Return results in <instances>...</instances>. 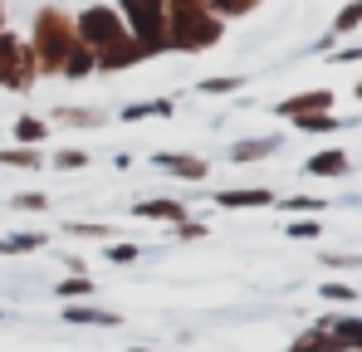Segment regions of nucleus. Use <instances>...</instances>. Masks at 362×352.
I'll return each mask as SVG.
<instances>
[{
  "label": "nucleus",
  "mask_w": 362,
  "mask_h": 352,
  "mask_svg": "<svg viewBox=\"0 0 362 352\" xmlns=\"http://www.w3.org/2000/svg\"><path fill=\"white\" fill-rule=\"evenodd\" d=\"M127 20L137 25V40H142V54L162 49L167 45V25H162V0H122Z\"/></svg>",
  "instance_id": "1"
},
{
  "label": "nucleus",
  "mask_w": 362,
  "mask_h": 352,
  "mask_svg": "<svg viewBox=\"0 0 362 352\" xmlns=\"http://www.w3.org/2000/svg\"><path fill=\"white\" fill-rule=\"evenodd\" d=\"M78 35H83V45H98V49H108V45H118L122 40V20L108 10V5H93V10H83V20H78Z\"/></svg>",
  "instance_id": "2"
},
{
  "label": "nucleus",
  "mask_w": 362,
  "mask_h": 352,
  "mask_svg": "<svg viewBox=\"0 0 362 352\" xmlns=\"http://www.w3.org/2000/svg\"><path fill=\"white\" fill-rule=\"evenodd\" d=\"M216 35H221V25L216 20H201V15H186L181 20V49H206V45H216Z\"/></svg>",
  "instance_id": "3"
},
{
  "label": "nucleus",
  "mask_w": 362,
  "mask_h": 352,
  "mask_svg": "<svg viewBox=\"0 0 362 352\" xmlns=\"http://www.w3.org/2000/svg\"><path fill=\"white\" fill-rule=\"evenodd\" d=\"M328 93H299V98H289V103H279V117H299V113H328Z\"/></svg>",
  "instance_id": "4"
},
{
  "label": "nucleus",
  "mask_w": 362,
  "mask_h": 352,
  "mask_svg": "<svg viewBox=\"0 0 362 352\" xmlns=\"http://www.w3.org/2000/svg\"><path fill=\"white\" fill-rule=\"evenodd\" d=\"M274 196L269 191H221L216 196V206H226V211H235V206H269Z\"/></svg>",
  "instance_id": "5"
},
{
  "label": "nucleus",
  "mask_w": 362,
  "mask_h": 352,
  "mask_svg": "<svg viewBox=\"0 0 362 352\" xmlns=\"http://www.w3.org/2000/svg\"><path fill=\"white\" fill-rule=\"evenodd\" d=\"M142 117H172V98H152V103L122 108V122H142Z\"/></svg>",
  "instance_id": "6"
},
{
  "label": "nucleus",
  "mask_w": 362,
  "mask_h": 352,
  "mask_svg": "<svg viewBox=\"0 0 362 352\" xmlns=\"http://www.w3.org/2000/svg\"><path fill=\"white\" fill-rule=\"evenodd\" d=\"M308 172L313 176H343L348 172V157L343 152H318V157H308Z\"/></svg>",
  "instance_id": "7"
},
{
  "label": "nucleus",
  "mask_w": 362,
  "mask_h": 352,
  "mask_svg": "<svg viewBox=\"0 0 362 352\" xmlns=\"http://www.w3.org/2000/svg\"><path fill=\"white\" fill-rule=\"evenodd\" d=\"M157 167H162V172H177V176H206V162H186L181 152H162Z\"/></svg>",
  "instance_id": "8"
},
{
  "label": "nucleus",
  "mask_w": 362,
  "mask_h": 352,
  "mask_svg": "<svg viewBox=\"0 0 362 352\" xmlns=\"http://www.w3.org/2000/svg\"><path fill=\"white\" fill-rule=\"evenodd\" d=\"M137 216H147V221H181V206L177 201H142Z\"/></svg>",
  "instance_id": "9"
},
{
  "label": "nucleus",
  "mask_w": 362,
  "mask_h": 352,
  "mask_svg": "<svg viewBox=\"0 0 362 352\" xmlns=\"http://www.w3.org/2000/svg\"><path fill=\"white\" fill-rule=\"evenodd\" d=\"M274 147H279L274 137H259V142H240V147L230 152V162H259V157H264V152H274Z\"/></svg>",
  "instance_id": "10"
},
{
  "label": "nucleus",
  "mask_w": 362,
  "mask_h": 352,
  "mask_svg": "<svg viewBox=\"0 0 362 352\" xmlns=\"http://www.w3.org/2000/svg\"><path fill=\"white\" fill-rule=\"evenodd\" d=\"M64 318H69V323H118V318L103 313V308H64Z\"/></svg>",
  "instance_id": "11"
},
{
  "label": "nucleus",
  "mask_w": 362,
  "mask_h": 352,
  "mask_svg": "<svg viewBox=\"0 0 362 352\" xmlns=\"http://www.w3.org/2000/svg\"><path fill=\"white\" fill-rule=\"evenodd\" d=\"M45 235H15V240H0V254H25V250H40Z\"/></svg>",
  "instance_id": "12"
},
{
  "label": "nucleus",
  "mask_w": 362,
  "mask_h": 352,
  "mask_svg": "<svg viewBox=\"0 0 362 352\" xmlns=\"http://www.w3.org/2000/svg\"><path fill=\"white\" fill-rule=\"evenodd\" d=\"M15 132H20V142H45V132H49V127H45L40 117H20V122H15Z\"/></svg>",
  "instance_id": "13"
},
{
  "label": "nucleus",
  "mask_w": 362,
  "mask_h": 352,
  "mask_svg": "<svg viewBox=\"0 0 362 352\" xmlns=\"http://www.w3.org/2000/svg\"><path fill=\"white\" fill-rule=\"evenodd\" d=\"M0 167H40V152H30V147H15V152H0Z\"/></svg>",
  "instance_id": "14"
},
{
  "label": "nucleus",
  "mask_w": 362,
  "mask_h": 352,
  "mask_svg": "<svg viewBox=\"0 0 362 352\" xmlns=\"http://www.w3.org/2000/svg\"><path fill=\"white\" fill-rule=\"evenodd\" d=\"M358 25H362V0H353V5L338 15V25H333V30H338V35H348V30H358Z\"/></svg>",
  "instance_id": "15"
},
{
  "label": "nucleus",
  "mask_w": 362,
  "mask_h": 352,
  "mask_svg": "<svg viewBox=\"0 0 362 352\" xmlns=\"http://www.w3.org/2000/svg\"><path fill=\"white\" fill-rule=\"evenodd\" d=\"M303 132H328V127H338V117H328V113H313V117H294Z\"/></svg>",
  "instance_id": "16"
},
{
  "label": "nucleus",
  "mask_w": 362,
  "mask_h": 352,
  "mask_svg": "<svg viewBox=\"0 0 362 352\" xmlns=\"http://www.w3.org/2000/svg\"><path fill=\"white\" fill-rule=\"evenodd\" d=\"M64 69H69V74L78 78V74H88V69H93V54H88V49H74V59H69Z\"/></svg>",
  "instance_id": "17"
},
{
  "label": "nucleus",
  "mask_w": 362,
  "mask_h": 352,
  "mask_svg": "<svg viewBox=\"0 0 362 352\" xmlns=\"http://www.w3.org/2000/svg\"><path fill=\"white\" fill-rule=\"evenodd\" d=\"M83 162H88V157H83V152H74V147L54 157V167H59V172H74V167H83Z\"/></svg>",
  "instance_id": "18"
},
{
  "label": "nucleus",
  "mask_w": 362,
  "mask_h": 352,
  "mask_svg": "<svg viewBox=\"0 0 362 352\" xmlns=\"http://www.w3.org/2000/svg\"><path fill=\"white\" fill-rule=\"evenodd\" d=\"M230 88H240V78H206L201 83V93H230Z\"/></svg>",
  "instance_id": "19"
},
{
  "label": "nucleus",
  "mask_w": 362,
  "mask_h": 352,
  "mask_svg": "<svg viewBox=\"0 0 362 352\" xmlns=\"http://www.w3.org/2000/svg\"><path fill=\"white\" fill-rule=\"evenodd\" d=\"M313 235H318L313 221H294V225H289V240H313Z\"/></svg>",
  "instance_id": "20"
},
{
  "label": "nucleus",
  "mask_w": 362,
  "mask_h": 352,
  "mask_svg": "<svg viewBox=\"0 0 362 352\" xmlns=\"http://www.w3.org/2000/svg\"><path fill=\"white\" fill-rule=\"evenodd\" d=\"M15 206H20V211H45V196H35V191H25V196H15Z\"/></svg>",
  "instance_id": "21"
},
{
  "label": "nucleus",
  "mask_w": 362,
  "mask_h": 352,
  "mask_svg": "<svg viewBox=\"0 0 362 352\" xmlns=\"http://www.w3.org/2000/svg\"><path fill=\"white\" fill-rule=\"evenodd\" d=\"M323 298H338V303H348V298H353V289H348V284H323Z\"/></svg>",
  "instance_id": "22"
},
{
  "label": "nucleus",
  "mask_w": 362,
  "mask_h": 352,
  "mask_svg": "<svg viewBox=\"0 0 362 352\" xmlns=\"http://www.w3.org/2000/svg\"><path fill=\"white\" fill-rule=\"evenodd\" d=\"M289 211H323V201H313V196H299V201H289Z\"/></svg>",
  "instance_id": "23"
},
{
  "label": "nucleus",
  "mask_w": 362,
  "mask_h": 352,
  "mask_svg": "<svg viewBox=\"0 0 362 352\" xmlns=\"http://www.w3.org/2000/svg\"><path fill=\"white\" fill-rule=\"evenodd\" d=\"M108 254H113V259H118V264H127V259H132V254H137V250H132V245H113V250H108Z\"/></svg>",
  "instance_id": "24"
},
{
  "label": "nucleus",
  "mask_w": 362,
  "mask_h": 352,
  "mask_svg": "<svg viewBox=\"0 0 362 352\" xmlns=\"http://www.w3.org/2000/svg\"><path fill=\"white\" fill-rule=\"evenodd\" d=\"M59 293H88V279H69V284H59Z\"/></svg>",
  "instance_id": "25"
},
{
  "label": "nucleus",
  "mask_w": 362,
  "mask_h": 352,
  "mask_svg": "<svg viewBox=\"0 0 362 352\" xmlns=\"http://www.w3.org/2000/svg\"><path fill=\"white\" fill-rule=\"evenodd\" d=\"M69 235H108V225H69Z\"/></svg>",
  "instance_id": "26"
},
{
  "label": "nucleus",
  "mask_w": 362,
  "mask_h": 352,
  "mask_svg": "<svg viewBox=\"0 0 362 352\" xmlns=\"http://www.w3.org/2000/svg\"><path fill=\"white\" fill-rule=\"evenodd\" d=\"M358 98H362V83H358Z\"/></svg>",
  "instance_id": "27"
}]
</instances>
